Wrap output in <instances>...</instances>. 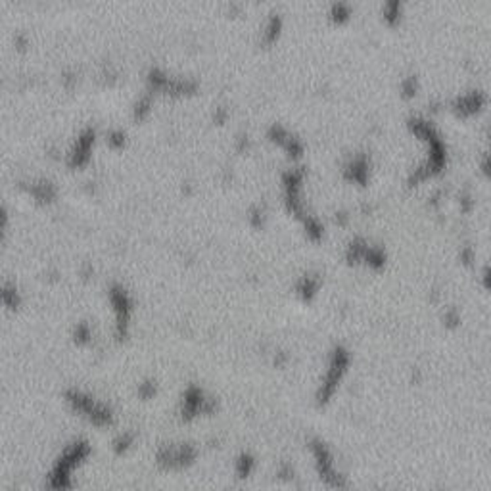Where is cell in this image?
<instances>
[{
    "label": "cell",
    "instance_id": "277c9868",
    "mask_svg": "<svg viewBox=\"0 0 491 491\" xmlns=\"http://www.w3.org/2000/svg\"><path fill=\"white\" fill-rule=\"evenodd\" d=\"M252 464H253V460L250 459V457H242V462H240V467H242V470H240V474H242V476L250 474V470H252Z\"/></svg>",
    "mask_w": 491,
    "mask_h": 491
},
{
    "label": "cell",
    "instance_id": "3957f363",
    "mask_svg": "<svg viewBox=\"0 0 491 491\" xmlns=\"http://www.w3.org/2000/svg\"><path fill=\"white\" fill-rule=\"evenodd\" d=\"M315 288H317V284H315L311 278H305L299 290H301V294H303V296H311V294L315 292Z\"/></svg>",
    "mask_w": 491,
    "mask_h": 491
},
{
    "label": "cell",
    "instance_id": "6da1fadb",
    "mask_svg": "<svg viewBox=\"0 0 491 491\" xmlns=\"http://www.w3.org/2000/svg\"><path fill=\"white\" fill-rule=\"evenodd\" d=\"M345 367H347V353L344 349H336L334 357H332V363H330L328 372H326V378H324V384H322L321 393H319L321 401H328L332 391L336 388V384L340 382V378L344 375Z\"/></svg>",
    "mask_w": 491,
    "mask_h": 491
},
{
    "label": "cell",
    "instance_id": "7a4b0ae2",
    "mask_svg": "<svg viewBox=\"0 0 491 491\" xmlns=\"http://www.w3.org/2000/svg\"><path fill=\"white\" fill-rule=\"evenodd\" d=\"M313 451H315V457H317V462H319V472H321V478L328 480L332 485H342L340 476H336V472H334L332 459H330V453L326 451V447H322V444H313Z\"/></svg>",
    "mask_w": 491,
    "mask_h": 491
}]
</instances>
